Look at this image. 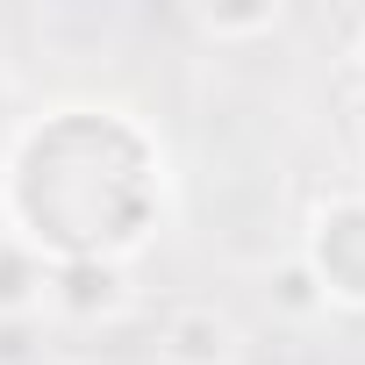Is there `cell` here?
<instances>
[{
	"instance_id": "cell-2",
	"label": "cell",
	"mask_w": 365,
	"mask_h": 365,
	"mask_svg": "<svg viewBox=\"0 0 365 365\" xmlns=\"http://www.w3.org/2000/svg\"><path fill=\"white\" fill-rule=\"evenodd\" d=\"M122 294V279L115 272H65V287H58V301L72 308V315H86V308H108Z\"/></svg>"
},
{
	"instance_id": "cell-1",
	"label": "cell",
	"mask_w": 365,
	"mask_h": 365,
	"mask_svg": "<svg viewBox=\"0 0 365 365\" xmlns=\"http://www.w3.org/2000/svg\"><path fill=\"white\" fill-rule=\"evenodd\" d=\"M165 358L172 365H230L237 358V329L215 308H179L165 322Z\"/></svg>"
}]
</instances>
